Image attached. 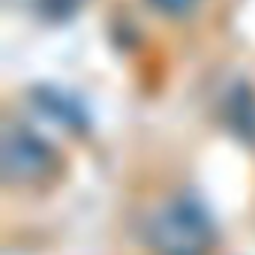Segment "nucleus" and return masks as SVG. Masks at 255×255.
I'll use <instances>...</instances> for the list:
<instances>
[{"label": "nucleus", "mask_w": 255, "mask_h": 255, "mask_svg": "<svg viewBox=\"0 0 255 255\" xmlns=\"http://www.w3.org/2000/svg\"><path fill=\"white\" fill-rule=\"evenodd\" d=\"M147 237L159 255H204L213 243V222L201 201L177 195L156 210Z\"/></svg>", "instance_id": "obj_1"}, {"label": "nucleus", "mask_w": 255, "mask_h": 255, "mask_svg": "<svg viewBox=\"0 0 255 255\" xmlns=\"http://www.w3.org/2000/svg\"><path fill=\"white\" fill-rule=\"evenodd\" d=\"M57 168L54 147L27 126L9 123L3 132V177L9 183H39Z\"/></svg>", "instance_id": "obj_2"}, {"label": "nucleus", "mask_w": 255, "mask_h": 255, "mask_svg": "<svg viewBox=\"0 0 255 255\" xmlns=\"http://www.w3.org/2000/svg\"><path fill=\"white\" fill-rule=\"evenodd\" d=\"M33 99H36L39 111H45L48 117L63 123L66 129H84L87 126V114H84V108L75 99H69V96H63L57 90H36Z\"/></svg>", "instance_id": "obj_3"}, {"label": "nucleus", "mask_w": 255, "mask_h": 255, "mask_svg": "<svg viewBox=\"0 0 255 255\" xmlns=\"http://www.w3.org/2000/svg\"><path fill=\"white\" fill-rule=\"evenodd\" d=\"M228 120L234 123V129L246 138H255V96L246 87H237L231 93L228 105Z\"/></svg>", "instance_id": "obj_4"}, {"label": "nucleus", "mask_w": 255, "mask_h": 255, "mask_svg": "<svg viewBox=\"0 0 255 255\" xmlns=\"http://www.w3.org/2000/svg\"><path fill=\"white\" fill-rule=\"evenodd\" d=\"M147 3L153 9H159L162 15H186L201 3V0H147Z\"/></svg>", "instance_id": "obj_5"}, {"label": "nucleus", "mask_w": 255, "mask_h": 255, "mask_svg": "<svg viewBox=\"0 0 255 255\" xmlns=\"http://www.w3.org/2000/svg\"><path fill=\"white\" fill-rule=\"evenodd\" d=\"M81 3H84V0H42V9H45V15H51V18H66V15H72Z\"/></svg>", "instance_id": "obj_6"}]
</instances>
